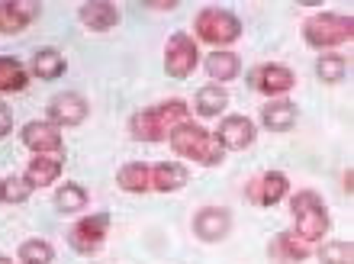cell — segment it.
Segmentation results:
<instances>
[{"instance_id":"cell-25","label":"cell","mask_w":354,"mask_h":264,"mask_svg":"<svg viewBox=\"0 0 354 264\" xmlns=\"http://www.w3.org/2000/svg\"><path fill=\"white\" fill-rule=\"evenodd\" d=\"M316 75L322 84H338V81H345L348 75V58L338 55V52H322L316 62Z\"/></svg>"},{"instance_id":"cell-20","label":"cell","mask_w":354,"mask_h":264,"mask_svg":"<svg viewBox=\"0 0 354 264\" xmlns=\"http://www.w3.org/2000/svg\"><path fill=\"white\" fill-rule=\"evenodd\" d=\"M190 180V171L184 164H171V161H158L151 164V190L155 194H174Z\"/></svg>"},{"instance_id":"cell-2","label":"cell","mask_w":354,"mask_h":264,"mask_svg":"<svg viewBox=\"0 0 354 264\" xmlns=\"http://www.w3.org/2000/svg\"><path fill=\"white\" fill-rule=\"evenodd\" d=\"M171 149L174 155L187 161H196V164H203V168H216V164H223L225 151L219 149V142L213 139V132H206L200 123L194 120H184V123H177L168 135Z\"/></svg>"},{"instance_id":"cell-31","label":"cell","mask_w":354,"mask_h":264,"mask_svg":"<svg viewBox=\"0 0 354 264\" xmlns=\"http://www.w3.org/2000/svg\"><path fill=\"white\" fill-rule=\"evenodd\" d=\"M142 7L145 10H177V0H165V3H151V0H145Z\"/></svg>"},{"instance_id":"cell-4","label":"cell","mask_w":354,"mask_h":264,"mask_svg":"<svg viewBox=\"0 0 354 264\" xmlns=\"http://www.w3.org/2000/svg\"><path fill=\"white\" fill-rule=\"evenodd\" d=\"M354 36V19L348 13H316L303 23V39H306L313 48H332L351 42Z\"/></svg>"},{"instance_id":"cell-16","label":"cell","mask_w":354,"mask_h":264,"mask_svg":"<svg viewBox=\"0 0 354 264\" xmlns=\"http://www.w3.org/2000/svg\"><path fill=\"white\" fill-rule=\"evenodd\" d=\"M299 120V106L287 97H277V100H268L261 106V126L270 132H290Z\"/></svg>"},{"instance_id":"cell-26","label":"cell","mask_w":354,"mask_h":264,"mask_svg":"<svg viewBox=\"0 0 354 264\" xmlns=\"http://www.w3.org/2000/svg\"><path fill=\"white\" fill-rule=\"evenodd\" d=\"M87 190L81 184H62L55 190V209L58 213H81L87 207Z\"/></svg>"},{"instance_id":"cell-27","label":"cell","mask_w":354,"mask_h":264,"mask_svg":"<svg viewBox=\"0 0 354 264\" xmlns=\"http://www.w3.org/2000/svg\"><path fill=\"white\" fill-rule=\"evenodd\" d=\"M17 258L23 264H52V258H55V248L48 245L46 238H26V242L19 245Z\"/></svg>"},{"instance_id":"cell-14","label":"cell","mask_w":354,"mask_h":264,"mask_svg":"<svg viewBox=\"0 0 354 264\" xmlns=\"http://www.w3.org/2000/svg\"><path fill=\"white\" fill-rule=\"evenodd\" d=\"M287 194H290V180H287V174H280V171H268L261 180H252V184H248V200H252V203H261V207H277Z\"/></svg>"},{"instance_id":"cell-11","label":"cell","mask_w":354,"mask_h":264,"mask_svg":"<svg viewBox=\"0 0 354 264\" xmlns=\"http://www.w3.org/2000/svg\"><path fill=\"white\" fill-rule=\"evenodd\" d=\"M91 113V106L81 94L75 91H65V94L52 97V104H48V123H55L58 129H65V126H81Z\"/></svg>"},{"instance_id":"cell-19","label":"cell","mask_w":354,"mask_h":264,"mask_svg":"<svg viewBox=\"0 0 354 264\" xmlns=\"http://www.w3.org/2000/svg\"><path fill=\"white\" fill-rule=\"evenodd\" d=\"M39 3H23V0H3L0 3V32H23L36 19Z\"/></svg>"},{"instance_id":"cell-9","label":"cell","mask_w":354,"mask_h":264,"mask_svg":"<svg viewBox=\"0 0 354 264\" xmlns=\"http://www.w3.org/2000/svg\"><path fill=\"white\" fill-rule=\"evenodd\" d=\"M213 139L219 142L223 151H245V149H252V142H254V123L242 113L223 116L213 132Z\"/></svg>"},{"instance_id":"cell-5","label":"cell","mask_w":354,"mask_h":264,"mask_svg":"<svg viewBox=\"0 0 354 264\" xmlns=\"http://www.w3.org/2000/svg\"><path fill=\"white\" fill-rule=\"evenodd\" d=\"M194 32L209 46L225 48L235 39H242V19L225 7H203L194 17Z\"/></svg>"},{"instance_id":"cell-30","label":"cell","mask_w":354,"mask_h":264,"mask_svg":"<svg viewBox=\"0 0 354 264\" xmlns=\"http://www.w3.org/2000/svg\"><path fill=\"white\" fill-rule=\"evenodd\" d=\"M10 132H13V110H10V104L0 100V139H7Z\"/></svg>"},{"instance_id":"cell-29","label":"cell","mask_w":354,"mask_h":264,"mask_svg":"<svg viewBox=\"0 0 354 264\" xmlns=\"http://www.w3.org/2000/svg\"><path fill=\"white\" fill-rule=\"evenodd\" d=\"M32 187L23 178H3L0 180V203H26Z\"/></svg>"},{"instance_id":"cell-32","label":"cell","mask_w":354,"mask_h":264,"mask_svg":"<svg viewBox=\"0 0 354 264\" xmlns=\"http://www.w3.org/2000/svg\"><path fill=\"white\" fill-rule=\"evenodd\" d=\"M342 187H345V194H351V171H345V174H342Z\"/></svg>"},{"instance_id":"cell-24","label":"cell","mask_w":354,"mask_h":264,"mask_svg":"<svg viewBox=\"0 0 354 264\" xmlns=\"http://www.w3.org/2000/svg\"><path fill=\"white\" fill-rule=\"evenodd\" d=\"M225 106H229V94H225V87L219 84H206L196 91L194 97V110L200 116H206V120H213V116L225 113Z\"/></svg>"},{"instance_id":"cell-15","label":"cell","mask_w":354,"mask_h":264,"mask_svg":"<svg viewBox=\"0 0 354 264\" xmlns=\"http://www.w3.org/2000/svg\"><path fill=\"white\" fill-rule=\"evenodd\" d=\"M77 17L91 32H110L120 23V7L113 0H87L77 7Z\"/></svg>"},{"instance_id":"cell-17","label":"cell","mask_w":354,"mask_h":264,"mask_svg":"<svg viewBox=\"0 0 354 264\" xmlns=\"http://www.w3.org/2000/svg\"><path fill=\"white\" fill-rule=\"evenodd\" d=\"M62 158L58 155H32L26 164V174H23V180H26L32 190H42V187H52L58 178H62Z\"/></svg>"},{"instance_id":"cell-7","label":"cell","mask_w":354,"mask_h":264,"mask_svg":"<svg viewBox=\"0 0 354 264\" xmlns=\"http://www.w3.org/2000/svg\"><path fill=\"white\" fill-rule=\"evenodd\" d=\"M110 236V216L97 213V216H81L75 226L68 229V245L75 248L77 255H97Z\"/></svg>"},{"instance_id":"cell-13","label":"cell","mask_w":354,"mask_h":264,"mask_svg":"<svg viewBox=\"0 0 354 264\" xmlns=\"http://www.w3.org/2000/svg\"><path fill=\"white\" fill-rule=\"evenodd\" d=\"M268 252H270V261H277V264H303L313 255V245L303 242V238L290 229V232H277V236L270 238Z\"/></svg>"},{"instance_id":"cell-10","label":"cell","mask_w":354,"mask_h":264,"mask_svg":"<svg viewBox=\"0 0 354 264\" xmlns=\"http://www.w3.org/2000/svg\"><path fill=\"white\" fill-rule=\"evenodd\" d=\"M19 139L26 145L29 151H36V155H58L65 139H62V129L55 123H48V120H36V123H26L23 132H19Z\"/></svg>"},{"instance_id":"cell-23","label":"cell","mask_w":354,"mask_h":264,"mask_svg":"<svg viewBox=\"0 0 354 264\" xmlns=\"http://www.w3.org/2000/svg\"><path fill=\"white\" fill-rule=\"evenodd\" d=\"M65 71H68V62L58 48H39L32 55V71L29 75H36L39 81H58Z\"/></svg>"},{"instance_id":"cell-33","label":"cell","mask_w":354,"mask_h":264,"mask_svg":"<svg viewBox=\"0 0 354 264\" xmlns=\"http://www.w3.org/2000/svg\"><path fill=\"white\" fill-rule=\"evenodd\" d=\"M0 264H13V258H7V255H0Z\"/></svg>"},{"instance_id":"cell-3","label":"cell","mask_w":354,"mask_h":264,"mask_svg":"<svg viewBox=\"0 0 354 264\" xmlns=\"http://www.w3.org/2000/svg\"><path fill=\"white\" fill-rule=\"evenodd\" d=\"M290 213H293V232H297L303 242H322L332 226V219H328V209L322 203L316 190H297L293 197H290Z\"/></svg>"},{"instance_id":"cell-12","label":"cell","mask_w":354,"mask_h":264,"mask_svg":"<svg viewBox=\"0 0 354 264\" xmlns=\"http://www.w3.org/2000/svg\"><path fill=\"white\" fill-rule=\"evenodd\" d=\"M232 232V213L225 207H203L194 216V236L200 242H223Z\"/></svg>"},{"instance_id":"cell-8","label":"cell","mask_w":354,"mask_h":264,"mask_svg":"<svg viewBox=\"0 0 354 264\" xmlns=\"http://www.w3.org/2000/svg\"><path fill=\"white\" fill-rule=\"evenodd\" d=\"M200 65V48H196L194 36L187 32H174V36L165 42V71L168 77H190Z\"/></svg>"},{"instance_id":"cell-21","label":"cell","mask_w":354,"mask_h":264,"mask_svg":"<svg viewBox=\"0 0 354 264\" xmlns=\"http://www.w3.org/2000/svg\"><path fill=\"white\" fill-rule=\"evenodd\" d=\"M116 184L126 194H149L151 190V164L149 161H129L116 171Z\"/></svg>"},{"instance_id":"cell-18","label":"cell","mask_w":354,"mask_h":264,"mask_svg":"<svg viewBox=\"0 0 354 264\" xmlns=\"http://www.w3.org/2000/svg\"><path fill=\"white\" fill-rule=\"evenodd\" d=\"M206 75L213 77V84H225V81H235L242 75V58L235 55L232 48H216L206 55Z\"/></svg>"},{"instance_id":"cell-28","label":"cell","mask_w":354,"mask_h":264,"mask_svg":"<svg viewBox=\"0 0 354 264\" xmlns=\"http://www.w3.org/2000/svg\"><path fill=\"white\" fill-rule=\"evenodd\" d=\"M319 264H351L354 261V248L345 238H335V242H322L316 252Z\"/></svg>"},{"instance_id":"cell-22","label":"cell","mask_w":354,"mask_h":264,"mask_svg":"<svg viewBox=\"0 0 354 264\" xmlns=\"http://www.w3.org/2000/svg\"><path fill=\"white\" fill-rule=\"evenodd\" d=\"M29 87L26 65L13 55H0V94H19Z\"/></svg>"},{"instance_id":"cell-6","label":"cell","mask_w":354,"mask_h":264,"mask_svg":"<svg viewBox=\"0 0 354 264\" xmlns=\"http://www.w3.org/2000/svg\"><path fill=\"white\" fill-rule=\"evenodd\" d=\"M248 87H252L254 94H264V97H270V100H277V97H287L290 91L297 87V75H293L287 65L264 62V65L248 71Z\"/></svg>"},{"instance_id":"cell-1","label":"cell","mask_w":354,"mask_h":264,"mask_svg":"<svg viewBox=\"0 0 354 264\" xmlns=\"http://www.w3.org/2000/svg\"><path fill=\"white\" fill-rule=\"evenodd\" d=\"M187 116H190L187 100L171 97V100H161V104H155V106L139 110V113L129 120V132H132V139H139V142H161V139H168L171 129H174L177 123H184Z\"/></svg>"}]
</instances>
